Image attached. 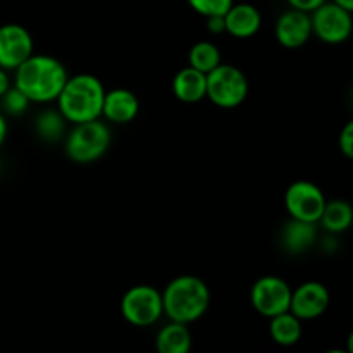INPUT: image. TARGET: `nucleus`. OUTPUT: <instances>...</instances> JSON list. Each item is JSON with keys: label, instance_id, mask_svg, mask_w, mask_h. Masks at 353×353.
Here are the masks:
<instances>
[{"label": "nucleus", "instance_id": "obj_28", "mask_svg": "<svg viewBox=\"0 0 353 353\" xmlns=\"http://www.w3.org/2000/svg\"><path fill=\"white\" fill-rule=\"evenodd\" d=\"M7 133H9V126H7V119H6V116H3V114L0 112V147H2L3 141H6Z\"/></svg>", "mask_w": 353, "mask_h": 353}, {"label": "nucleus", "instance_id": "obj_21", "mask_svg": "<svg viewBox=\"0 0 353 353\" xmlns=\"http://www.w3.org/2000/svg\"><path fill=\"white\" fill-rule=\"evenodd\" d=\"M65 123L68 121L64 119V116L59 110H45L37 117L34 130H37V134L41 140L54 143V141H59L64 137Z\"/></svg>", "mask_w": 353, "mask_h": 353}, {"label": "nucleus", "instance_id": "obj_26", "mask_svg": "<svg viewBox=\"0 0 353 353\" xmlns=\"http://www.w3.org/2000/svg\"><path fill=\"white\" fill-rule=\"evenodd\" d=\"M207 19V30L214 34L224 33V17L223 16H210Z\"/></svg>", "mask_w": 353, "mask_h": 353}, {"label": "nucleus", "instance_id": "obj_14", "mask_svg": "<svg viewBox=\"0 0 353 353\" xmlns=\"http://www.w3.org/2000/svg\"><path fill=\"white\" fill-rule=\"evenodd\" d=\"M140 112L138 97L128 88H114L105 92L102 105V117L109 123L128 124Z\"/></svg>", "mask_w": 353, "mask_h": 353}, {"label": "nucleus", "instance_id": "obj_27", "mask_svg": "<svg viewBox=\"0 0 353 353\" xmlns=\"http://www.w3.org/2000/svg\"><path fill=\"white\" fill-rule=\"evenodd\" d=\"M10 86L12 85H10V78H9V74H7V69L0 68V97H2L3 93L10 88Z\"/></svg>", "mask_w": 353, "mask_h": 353}, {"label": "nucleus", "instance_id": "obj_20", "mask_svg": "<svg viewBox=\"0 0 353 353\" xmlns=\"http://www.w3.org/2000/svg\"><path fill=\"white\" fill-rule=\"evenodd\" d=\"M188 62L192 68L199 69L202 72H210L214 68L221 64V52L216 43L212 41H199L190 48Z\"/></svg>", "mask_w": 353, "mask_h": 353}, {"label": "nucleus", "instance_id": "obj_13", "mask_svg": "<svg viewBox=\"0 0 353 353\" xmlns=\"http://www.w3.org/2000/svg\"><path fill=\"white\" fill-rule=\"evenodd\" d=\"M224 33L234 38H250L261 30L262 14L252 3H233L224 14Z\"/></svg>", "mask_w": 353, "mask_h": 353}, {"label": "nucleus", "instance_id": "obj_17", "mask_svg": "<svg viewBox=\"0 0 353 353\" xmlns=\"http://www.w3.org/2000/svg\"><path fill=\"white\" fill-rule=\"evenodd\" d=\"M155 348L159 353H188L192 348V333L188 324L174 321L165 324L155 336Z\"/></svg>", "mask_w": 353, "mask_h": 353}, {"label": "nucleus", "instance_id": "obj_6", "mask_svg": "<svg viewBox=\"0 0 353 353\" xmlns=\"http://www.w3.org/2000/svg\"><path fill=\"white\" fill-rule=\"evenodd\" d=\"M121 314L131 326H152L164 314L162 293L150 285L133 286L121 299Z\"/></svg>", "mask_w": 353, "mask_h": 353}, {"label": "nucleus", "instance_id": "obj_25", "mask_svg": "<svg viewBox=\"0 0 353 353\" xmlns=\"http://www.w3.org/2000/svg\"><path fill=\"white\" fill-rule=\"evenodd\" d=\"M286 2L290 3L292 9H299V10H303V12L310 14L314 9H317L321 3L326 2V0H286Z\"/></svg>", "mask_w": 353, "mask_h": 353}, {"label": "nucleus", "instance_id": "obj_22", "mask_svg": "<svg viewBox=\"0 0 353 353\" xmlns=\"http://www.w3.org/2000/svg\"><path fill=\"white\" fill-rule=\"evenodd\" d=\"M0 102H2L3 112L9 114V116H21L28 110L30 107V99L24 95L21 90H17L16 86H10L2 97H0Z\"/></svg>", "mask_w": 353, "mask_h": 353}, {"label": "nucleus", "instance_id": "obj_15", "mask_svg": "<svg viewBox=\"0 0 353 353\" xmlns=\"http://www.w3.org/2000/svg\"><path fill=\"white\" fill-rule=\"evenodd\" d=\"M207 74L199 69L183 68L176 72L172 79V93L178 100L185 103H196L205 99Z\"/></svg>", "mask_w": 353, "mask_h": 353}, {"label": "nucleus", "instance_id": "obj_4", "mask_svg": "<svg viewBox=\"0 0 353 353\" xmlns=\"http://www.w3.org/2000/svg\"><path fill=\"white\" fill-rule=\"evenodd\" d=\"M110 131L100 119L74 124L65 138V154L76 164H92L110 147Z\"/></svg>", "mask_w": 353, "mask_h": 353}, {"label": "nucleus", "instance_id": "obj_2", "mask_svg": "<svg viewBox=\"0 0 353 353\" xmlns=\"http://www.w3.org/2000/svg\"><path fill=\"white\" fill-rule=\"evenodd\" d=\"M103 97L105 88L102 81L97 76L83 72L69 76L55 100L59 103V112L64 116V119L68 123L78 124L102 117Z\"/></svg>", "mask_w": 353, "mask_h": 353}, {"label": "nucleus", "instance_id": "obj_7", "mask_svg": "<svg viewBox=\"0 0 353 353\" xmlns=\"http://www.w3.org/2000/svg\"><path fill=\"white\" fill-rule=\"evenodd\" d=\"M310 23L312 34H316L321 41L330 45L343 43L352 34V10L326 0L310 12Z\"/></svg>", "mask_w": 353, "mask_h": 353}, {"label": "nucleus", "instance_id": "obj_18", "mask_svg": "<svg viewBox=\"0 0 353 353\" xmlns=\"http://www.w3.org/2000/svg\"><path fill=\"white\" fill-rule=\"evenodd\" d=\"M353 209L347 200H331L324 205L319 223L330 234H340L352 226Z\"/></svg>", "mask_w": 353, "mask_h": 353}, {"label": "nucleus", "instance_id": "obj_23", "mask_svg": "<svg viewBox=\"0 0 353 353\" xmlns=\"http://www.w3.org/2000/svg\"><path fill=\"white\" fill-rule=\"evenodd\" d=\"M190 7L195 10L196 14L203 17L210 16H224L234 0H188Z\"/></svg>", "mask_w": 353, "mask_h": 353}, {"label": "nucleus", "instance_id": "obj_5", "mask_svg": "<svg viewBox=\"0 0 353 353\" xmlns=\"http://www.w3.org/2000/svg\"><path fill=\"white\" fill-rule=\"evenodd\" d=\"M248 95V79L241 69L233 64H223L207 72L205 97L221 109L241 105Z\"/></svg>", "mask_w": 353, "mask_h": 353}, {"label": "nucleus", "instance_id": "obj_10", "mask_svg": "<svg viewBox=\"0 0 353 353\" xmlns=\"http://www.w3.org/2000/svg\"><path fill=\"white\" fill-rule=\"evenodd\" d=\"M33 37L24 26L7 23L0 26V68L14 71L33 54Z\"/></svg>", "mask_w": 353, "mask_h": 353}, {"label": "nucleus", "instance_id": "obj_3", "mask_svg": "<svg viewBox=\"0 0 353 353\" xmlns=\"http://www.w3.org/2000/svg\"><path fill=\"white\" fill-rule=\"evenodd\" d=\"M209 303V286L196 276H178L162 292V309L174 323H195L207 312Z\"/></svg>", "mask_w": 353, "mask_h": 353}, {"label": "nucleus", "instance_id": "obj_24", "mask_svg": "<svg viewBox=\"0 0 353 353\" xmlns=\"http://www.w3.org/2000/svg\"><path fill=\"white\" fill-rule=\"evenodd\" d=\"M338 145H340V150L343 152V155L347 159L353 157V123L345 124V128L341 130L340 138H338Z\"/></svg>", "mask_w": 353, "mask_h": 353}, {"label": "nucleus", "instance_id": "obj_9", "mask_svg": "<svg viewBox=\"0 0 353 353\" xmlns=\"http://www.w3.org/2000/svg\"><path fill=\"white\" fill-rule=\"evenodd\" d=\"M292 288L285 279L278 276H264L252 286L250 302L257 314L264 317H274L290 310Z\"/></svg>", "mask_w": 353, "mask_h": 353}, {"label": "nucleus", "instance_id": "obj_16", "mask_svg": "<svg viewBox=\"0 0 353 353\" xmlns=\"http://www.w3.org/2000/svg\"><path fill=\"white\" fill-rule=\"evenodd\" d=\"M317 241V230L314 223L292 219L286 223L281 233V243L290 254H303Z\"/></svg>", "mask_w": 353, "mask_h": 353}, {"label": "nucleus", "instance_id": "obj_29", "mask_svg": "<svg viewBox=\"0 0 353 353\" xmlns=\"http://www.w3.org/2000/svg\"><path fill=\"white\" fill-rule=\"evenodd\" d=\"M331 2L338 3V6L345 7V9L348 10H353V0H331Z\"/></svg>", "mask_w": 353, "mask_h": 353}, {"label": "nucleus", "instance_id": "obj_11", "mask_svg": "<svg viewBox=\"0 0 353 353\" xmlns=\"http://www.w3.org/2000/svg\"><path fill=\"white\" fill-rule=\"evenodd\" d=\"M331 302L330 290L319 281H307L296 290H292L290 312L300 321L317 319L327 310Z\"/></svg>", "mask_w": 353, "mask_h": 353}, {"label": "nucleus", "instance_id": "obj_12", "mask_svg": "<svg viewBox=\"0 0 353 353\" xmlns=\"http://www.w3.org/2000/svg\"><path fill=\"white\" fill-rule=\"evenodd\" d=\"M312 37L310 14L299 9H290L276 21V40L285 48H300Z\"/></svg>", "mask_w": 353, "mask_h": 353}, {"label": "nucleus", "instance_id": "obj_19", "mask_svg": "<svg viewBox=\"0 0 353 353\" xmlns=\"http://www.w3.org/2000/svg\"><path fill=\"white\" fill-rule=\"evenodd\" d=\"M271 338L281 347L296 345L302 338V321L290 310L271 317Z\"/></svg>", "mask_w": 353, "mask_h": 353}, {"label": "nucleus", "instance_id": "obj_1", "mask_svg": "<svg viewBox=\"0 0 353 353\" xmlns=\"http://www.w3.org/2000/svg\"><path fill=\"white\" fill-rule=\"evenodd\" d=\"M14 71V86L21 90L30 102L38 103L57 99L69 78L68 69L59 59L43 54H31Z\"/></svg>", "mask_w": 353, "mask_h": 353}, {"label": "nucleus", "instance_id": "obj_8", "mask_svg": "<svg viewBox=\"0 0 353 353\" xmlns=\"http://www.w3.org/2000/svg\"><path fill=\"white\" fill-rule=\"evenodd\" d=\"M326 202L323 190L316 183L305 179L292 183L285 193V207L290 217L305 223H319Z\"/></svg>", "mask_w": 353, "mask_h": 353}]
</instances>
